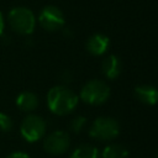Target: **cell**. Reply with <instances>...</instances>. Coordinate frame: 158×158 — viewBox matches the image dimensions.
Segmentation results:
<instances>
[{
    "mask_svg": "<svg viewBox=\"0 0 158 158\" xmlns=\"http://www.w3.org/2000/svg\"><path fill=\"white\" fill-rule=\"evenodd\" d=\"M78 104L77 94L65 85L53 86L47 94L48 109L59 116L70 114Z\"/></svg>",
    "mask_w": 158,
    "mask_h": 158,
    "instance_id": "1",
    "label": "cell"
},
{
    "mask_svg": "<svg viewBox=\"0 0 158 158\" xmlns=\"http://www.w3.org/2000/svg\"><path fill=\"white\" fill-rule=\"evenodd\" d=\"M7 22L12 31L25 36L31 35L36 27V17L33 12L25 6L11 9L7 14Z\"/></svg>",
    "mask_w": 158,
    "mask_h": 158,
    "instance_id": "2",
    "label": "cell"
},
{
    "mask_svg": "<svg viewBox=\"0 0 158 158\" xmlns=\"http://www.w3.org/2000/svg\"><path fill=\"white\" fill-rule=\"evenodd\" d=\"M109 96L110 88L105 81L100 79L86 81L80 90V99L89 105H101L109 99Z\"/></svg>",
    "mask_w": 158,
    "mask_h": 158,
    "instance_id": "3",
    "label": "cell"
},
{
    "mask_svg": "<svg viewBox=\"0 0 158 158\" xmlns=\"http://www.w3.org/2000/svg\"><path fill=\"white\" fill-rule=\"evenodd\" d=\"M120 132L118 122L107 116L98 117L90 126L89 135L99 141H111L114 139Z\"/></svg>",
    "mask_w": 158,
    "mask_h": 158,
    "instance_id": "4",
    "label": "cell"
},
{
    "mask_svg": "<svg viewBox=\"0 0 158 158\" xmlns=\"http://www.w3.org/2000/svg\"><path fill=\"white\" fill-rule=\"evenodd\" d=\"M21 136L27 142H37L44 136L46 132V122L41 116L37 115H28L23 118L20 126Z\"/></svg>",
    "mask_w": 158,
    "mask_h": 158,
    "instance_id": "5",
    "label": "cell"
},
{
    "mask_svg": "<svg viewBox=\"0 0 158 158\" xmlns=\"http://www.w3.org/2000/svg\"><path fill=\"white\" fill-rule=\"evenodd\" d=\"M38 22L46 31L54 32L64 26L65 19L59 7L54 5H47L41 10L38 15Z\"/></svg>",
    "mask_w": 158,
    "mask_h": 158,
    "instance_id": "6",
    "label": "cell"
},
{
    "mask_svg": "<svg viewBox=\"0 0 158 158\" xmlns=\"http://www.w3.org/2000/svg\"><path fill=\"white\" fill-rule=\"evenodd\" d=\"M69 146H70V138L69 135L64 131H54L49 133L43 142L44 151L53 156L63 154L64 152L68 151Z\"/></svg>",
    "mask_w": 158,
    "mask_h": 158,
    "instance_id": "7",
    "label": "cell"
},
{
    "mask_svg": "<svg viewBox=\"0 0 158 158\" xmlns=\"http://www.w3.org/2000/svg\"><path fill=\"white\" fill-rule=\"evenodd\" d=\"M135 98L144 105H156L158 102V89L153 85L141 84L133 90Z\"/></svg>",
    "mask_w": 158,
    "mask_h": 158,
    "instance_id": "8",
    "label": "cell"
},
{
    "mask_svg": "<svg viewBox=\"0 0 158 158\" xmlns=\"http://www.w3.org/2000/svg\"><path fill=\"white\" fill-rule=\"evenodd\" d=\"M109 44H110V40L107 36L102 33H94L88 38L85 47L86 51L93 56H101L107 51Z\"/></svg>",
    "mask_w": 158,
    "mask_h": 158,
    "instance_id": "9",
    "label": "cell"
},
{
    "mask_svg": "<svg viewBox=\"0 0 158 158\" xmlns=\"http://www.w3.org/2000/svg\"><path fill=\"white\" fill-rule=\"evenodd\" d=\"M121 69H122L121 60L115 54H109L107 57L104 58V60L101 63L102 74L107 79H115V78H117L121 74Z\"/></svg>",
    "mask_w": 158,
    "mask_h": 158,
    "instance_id": "10",
    "label": "cell"
},
{
    "mask_svg": "<svg viewBox=\"0 0 158 158\" xmlns=\"http://www.w3.org/2000/svg\"><path fill=\"white\" fill-rule=\"evenodd\" d=\"M16 105L21 111L31 112L38 106V98L31 91H22L16 98Z\"/></svg>",
    "mask_w": 158,
    "mask_h": 158,
    "instance_id": "11",
    "label": "cell"
},
{
    "mask_svg": "<svg viewBox=\"0 0 158 158\" xmlns=\"http://www.w3.org/2000/svg\"><path fill=\"white\" fill-rule=\"evenodd\" d=\"M99 152L98 149L91 144H80L70 154L69 158H98Z\"/></svg>",
    "mask_w": 158,
    "mask_h": 158,
    "instance_id": "12",
    "label": "cell"
},
{
    "mask_svg": "<svg viewBox=\"0 0 158 158\" xmlns=\"http://www.w3.org/2000/svg\"><path fill=\"white\" fill-rule=\"evenodd\" d=\"M128 151L118 143L109 144L102 151V158H127Z\"/></svg>",
    "mask_w": 158,
    "mask_h": 158,
    "instance_id": "13",
    "label": "cell"
},
{
    "mask_svg": "<svg viewBox=\"0 0 158 158\" xmlns=\"http://www.w3.org/2000/svg\"><path fill=\"white\" fill-rule=\"evenodd\" d=\"M86 122H88V121H86V117H85V116H75V117L70 121L69 127H70V130H72L74 133H79V132H81V131L84 130Z\"/></svg>",
    "mask_w": 158,
    "mask_h": 158,
    "instance_id": "14",
    "label": "cell"
},
{
    "mask_svg": "<svg viewBox=\"0 0 158 158\" xmlns=\"http://www.w3.org/2000/svg\"><path fill=\"white\" fill-rule=\"evenodd\" d=\"M12 128V120L9 115L0 112V131L1 132H9Z\"/></svg>",
    "mask_w": 158,
    "mask_h": 158,
    "instance_id": "15",
    "label": "cell"
},
{
    "mask_svg": "<svg viewBox=\"0 0 158 158\" xmlns=\"http://www.w3.org/2000/svg\"><path fill=\"white\" fill-rule=\"evenodd\" d=\"M6 158H30V156L25 152H14V153L9 154Z\"/></svg>",
    "mask_w": 158,
    "mask_h": 158,
    "instance_id": "16",
    "label": "cell"
},
{
    "mask_svg": "<svg viewBox=\"0 0 158 158\" xmlns=\"http://www.w3.org/2000/svg\"><path fill=\"white\" fill-rule=\"evenodd\" d=\"M4 27H5V25H4V16H2V14L0 12V36H1L2 32H4Z\"/></svg>",
    "mask_w": 158,
    "mask_h": 158,
    "instance_id": "17",
    "label": "cell"
},
{
    "mask_svg": "<svg viewBox=\"0 0 158 158\" xmlns=\"http://www.w3.org/2000/svg\"><path fill=\"white\" fill-rule=\"evenodd\" d=\"M154 158H158V152L156 153V156H154Z\"/></svg>",
    "mask_w": 158,
    "mask_h": 158,
    "instance_id": "18",
    "label": "cell"
}]
</instances>
